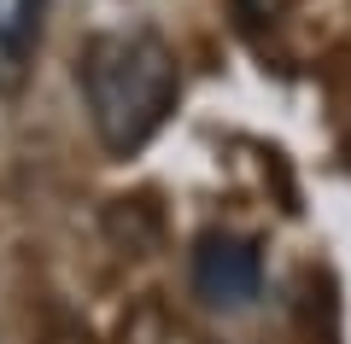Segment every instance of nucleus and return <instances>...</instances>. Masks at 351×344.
<instances>
[{
    "instance_id": "nucleus-2",
    "label": "nucleus",
    "mask_w": 351,
    "mask_h": 344,
    "mask_svg": "<svg viewBox=\"0 0 351 344\" xmlns=\"http://www.w3.org/2000/svg\"><path fill=\"white\" fill-rule=\"evenodd\" d=\"M193 292L211 309H252L263 292V251L240 234H205L193 246Z\"/></svg>"
},
{
    "instance_id": "nucleus-1",
    "label": "nucleus",
    "mask_w": 351,
    "mask_h": 344,
    "mask_svg": "<svg viewBox=\"0 0 351 344\" xmlns=\"http://www.w3.org/2000/svg\"><path fill=\"white\" fill-rule=\"evenodd\" d=\"M76 82H82L94 135L112 158L141 152L164 129L182 94V70L164 36L152 29H100L76 53Z\"/></svg>"
},
{
    "instance_id": "nucleus-3",
    "label": "nucleus",
    "mask_w": 351,
    "mask_h": 344,
    "mask_svg": "<svg viewBox=\"0 0 351 344\" xmlns=\"http://www.w3.org/2000/svg\"><path fill=\"white\" fill-rule=\"evenodd\" d=\"M47 0H0V94H12L29 70V47L41 41Z\"/></svg>"
}]
</instances>
